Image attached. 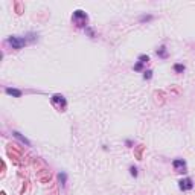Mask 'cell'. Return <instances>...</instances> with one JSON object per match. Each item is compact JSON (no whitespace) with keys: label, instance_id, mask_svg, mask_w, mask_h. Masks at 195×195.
Returning <instances> with one entry per match:
<instances>
[{"label":"cell","instance_id":"cell-1","mask_svg":"<svg viewBox=\"0 0 195 195\" xmlns=\"http://www.w3.org/2000/svg\"><path fill=\"white\" fill-rule=\"evenodd\" d=\"M72 20L75 21V24H76V26H80V28L86 26V28H87V20H89V17H87V14H86L84 11L78 9V11H75V12H73Z\"/></svg>","mask_w":195,"mask_h":195},{"label":"cell","instance_id":"cell-2","mask_svg":"<svg viewBox=\"0 0 195 195\" xmlns=\"http://www.w3.org/2000/svg\"><path fill=\"white\" fill-rule=\"evenodd\" d=\"M6 43H8L12 49H21L23 46H26L28 40H26V38H21V37H15V35H12V37H9L8 40H6Z\"/></svg>","mask_w":195,"mask_h":195},{"label":"cell","instance_id":"cell-3","mask_svg":"<svg viewBox=\"0 0 195 195\" xmlns=\"http://www.w3.org/2000/svg\"><path fill=\"white\" fill-rule=\"evenodd\" d=\"M178 187H180V190H183V192L193 189V181H192V178H189V177L181 178V180L178 181Z\"/></svg>","mask_w":195,"mask_h":195},{"label":"cell","instance_id":"cell-4","mask_svg":"<svg viewBox=\"0 0 195 195\" xmlns=\"http://www.w3.org/2000/svg\"><path fill=\"white\" fill-rule=\"evenodd\" d=\"M172 166H174V169H175L177 172H184V171H186V162H184L183 159H175V160L172 162Z\"/></svg>","mask_w":195,"mask_h":195},{"label":"cell","instance_id":"cell-5","mask_svg":"<svg viewBox=\"0 0 195 195\" xmlns=\"http://www.w3.org/2000/svg\"><path fill=\"white\" fill-rule=\"evenodd\" d=\"M5 92H6V95H11V96H14V98H20V96H21V90H18V89L6 87Z\"/></svg>","mask_w":195,"mask_h":195},{"label":"cell","instance_id":"cell-6","mask_svg":"<svg viewBox=\"0 0 195 195\" xmlns=\"http://www.w3.org/2000/svg\"><path fill=\"white\" fill-rule=\"evenodd\" d=\"M52 102L54 104H58L60 107H66V99H64V96H61V95H55L54 98H52Z\"/></svg>","mask_w":195,"mask_h":195},{"label":"cell","instance_id":"cell-7","mask_svg":"<svg viewBox=\"0 0 195 195\" xmlns=\"http://www.w3.org/2000/svg\"><path fill=\"white\" fill-rule=\"evenodd\" d=\"M12 134H14V137H17V139H18V140L23 143V145H26V146H31V142H29L26 137H23V136H21L18 131H12Z\"/></svg>","mask_w":195,"mask_h":195},{"label":"cell","instance_id":"cell-8","mask_svg":"<svg viewBox=\"0 0 195 195\" xmlns=\"http://www.w3.org/2000/svg\"><path fill=\"white\" fill-rule=\"evenodd\" d=\"M157 55L160 58H168V52H166V47L165 46H160V49L157 50Z\"/></svg>","mask_w":195,"mask_h":195},{"label":"cell","instance_id":"cell-9","mask_svg":"<svg viewBox=\"0 0 195 195\" xmlns=\"http://www.w3.org/2000/svg\"><path fill=\"white\" fill-rule=\"evenodd\" d=\"M184 66L183 64H174V70H175V73H183L184 72Z\"/></svg>","mask_w":195,"mask_h":195},{"label":"cell","instance_id":"cell-10","mask_svg":"<svg viewBox=\"0 0 195 195\" xmlns=\"http://www.w3.org/2000/svg\"><path fill=\"white\" fill-rule=\"evenodd\" d=\"M66 178H67L66 172H60V174H58V180H60V183H61L63 186L66 184Z\"/></svg>","mask_w":195,"mask_h":195},{"label":"cell","instance_id":"cell-11","mask_svg":"<svg viewBox=\"0 0 195 195\" xmlns=\"http://www.w3.org/2000/svg\"><path fill=\"white\" fill-rule=\"evenodd\" d=\"M152 78V70H145L143 72V80H151Z\"/></svg>","mask_w":195,"mask_h":195},{"label":"cell","instance_id":"cell-12","mask_svg":"<svg viewBox=\"0 0 195 195\" xmlns=\"http://www.w3.org/2000/svg\"><path fill=\"white\" fill-rule=\"evenodd\" d=\"M139 61L145 64V63H148V61H149V57H148V55H139Z\"/></svg>","mask_w":195,"mask_h":195},{"label":"cell","instance_id":"cell-13","mask_svg":"<svg viewBox=\"0 0 195 195\" xmlns=\"http://www.w3.org/2000/svg\"><path fill=\"white\" fill-rule=\"evenodd\" d=\"M149 20H152V15H142L140 17V21L143 23V21H149Z\"/></svg>","mask_w":195,"mask_h":195},{"label":"cell","instance_id":"cell-14","mask_svg":"<svg viewBox=\"0 0 195 195\" xmlns=\"http://www.w3.org/2000/svg\"><path fill=\"white\" fill-rule=\"evenodd\" d=\"M142 69H143V63H140V61H139V63L134 66V70H136V72H140Z\"/></svg>","mask_w":195,"mask_h":195},{"label":"cell","instance_id":"cell-15","mask_svg":"<svg viewBox=\"0 0 195 195\" xmlns=\"http://www.w3.org/2000/svg\"><path fill=\"white\" fill-rule=\"evenodd\" d=\"M130 174H131L133 177H137V168L131 166V168H130Z\"/></svg>","mask_w":195,"mask_h":195}]
</instances>
